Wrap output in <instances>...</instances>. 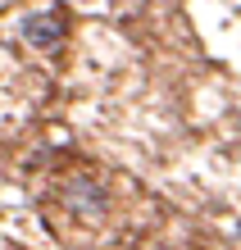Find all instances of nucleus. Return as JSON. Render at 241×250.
Segmentation results:
<instances>
[{
	"instance_id": "obj_1",
	"label": "nucleus",
	"mask_w": 241,
	"mask_h": 250,
	"mask_svg": "<svg viewBox=\"0 0 241 250\" xmlns=\"http://www.w3.org/2000/svg\"><path fill=\"white\" fill-rule=\"evenodd\" d=\"M64 32H68V19L59 9L27 14V19H23V37H27V46H37V50H55L59 41H64Z\"/></svg>"
},
{
	"instance_id": "obj_2",
	"label": "nucleus",
	"mask_w": 241,
	"mask_h": 250,
	"mask_svg": "<svg viewBox=\"0 0 241 250\" xmlns=\"http://www.w3.org/2000/svg\"><path fill=\"white\" fill-rule=\"evenodd\" d=\"M64 200H68V209H78V214H100L105 209V191L91 178H73L68 191H64Z\"/></svg>"
},
{
	"instance_id": "obj_3",
	"label": "nucleus",
	"mask_w": 241,
	"mask_h": 250,
	"mask_svg": "<svg viewBox=\"0 0 241 250\" xmlns=\"http://www.w3.org/2000/svg\"><path fill=\"white\" fill-rule=\"evenodd\" d=\"M237 127H241V105H237Z\"/></svg>"
}]
</instances>
